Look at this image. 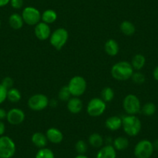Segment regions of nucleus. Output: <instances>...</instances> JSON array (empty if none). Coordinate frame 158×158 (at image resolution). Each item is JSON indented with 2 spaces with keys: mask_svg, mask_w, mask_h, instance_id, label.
I'll use <instances>...</instances> for the list:
<instances>
[{
  "mask_svg": "<svg viewBox=\"0 0 158 158\" xmlns=\"http://www.w3.org/2000/svg\"><path fill=\"white\" fill-rule=\"evenodd\" d=\"M68 110L72 114H77L81 112L83 109V103L78 97H72L68 101L67 104Z\"/></svg>",
  "mask_w": 158,
  "mask_h": 158,
  "instance_id": "14",
  "label": "nucleus"
},
{
  "mask_svg": "<svg viewBox=\"0 0 158 158\" xmlns=\"http://www.w3.org/2000/svg\"><path fill=\"white\" fill-rule=\"evenodd\" d=\"M153 143L148 139H142L136 144L134 147V155L136 158H150L153 155Z\"/></svg>",
  "mask_w": 158,
  "mask_h": 158,
  "instance_id": "7",
  "label": "nucleus"
},
{
  "mask_svg": "<svg viewBox=\"0 0 158 158\" xmlns=\"http://www.w3.org/2000/svg\"><path fill=\"white\" fill-rule=\"evenodd\" d=\"M1 84L7 89H10L13 88V84H14V81H13V78L10 77H5L2 80V82Z\"/></svg>",
  "mask_w": 158,
  "mask_h": 158,
  "instance_id": "32",
  "label": "nucleus"
},
{
  "mask_svg": "<svg viewBox=\"0 0 158 158\" xmlns=\"http://www.w3.org/2000/svg\"><path fill=\"white\" fill-rule=\"evenodd\" d=\"M153 77L156 81H158V66H156V68H154V70H153Z\"/></svg>",
  "mask_w": 158,
  "mask_h": 158,
  "instance_id": "37",
  "label": "nucleus"
},
{
  "mask_svg": "<svg viewBox=\"0 0 158 158\" xmlns=\"http://www.w3.org/2000/svg\"><path fill=\"white\" fill-rule=\"evenodd\" d=\"M102 99L106 102H109L112 101V99L115 97V92L114 90L110 87H106L102 90L101 92Z\"/></svg>",
  "mask_w": 158,
  "mask_h": 158,
  "instance_id": "26",
  "label": "nucleus"
},
{
  "mask_svg": "<svg viewBox=\"0 0 158 158\" xmlns=\"http://www.w3.org/2000/svg\"><path fill=\"white\" fill-rule=\"evenodd\" d=\"M46 136L48 138V140L54 144L60 143L64 139V135L62 132L54 127H51L47 130Z\"/></svg>",
  "mask_w": 158,
  "mask_h": 158,
  "instance_id": "13",
  "label": "nucleus"
},
{
  "mask_svg": "<svg viewBox=\"0 0 158 158\" xmlns=\"http://www.w3.org/2000/svg\"><path fill=\"white\" fill-rule=\"evenodd\" d=\"M119 28H120V31L126 36H133L136 32V27L134 24L128 20H125L121 23Z\"/></svg>",
  "mask_w": 158,
  "mask_h": 158,
  "instance_id": "21",
  "label": "nucleus"
},
{
  "mask_svg": "<svg viewBox=\"0 0 158 158\" xmlns=\"http://www.w3.org/2000/svg\"><path fill=\"white\" fill-rule=\"evenodd\" d=\"M132 81L133 83H135L136 85H142L145 82L146 77L143 73L139 72V71H136V72H133V75L131 77Z\"/></svg>",
  "mask_w": 158,
  "mask_h": 158,
  "instance_id": "31",
  "label": "nucleus"
},
{
  "mask_svg": "<svg viewBox=\"0 0 158 158\" xmlns=\"http://www.w3.org/2000/svg\"><path fill=\"white\" fill-rule=\"evenodd\" d=\"M153 148H154V150H158V139H156V140L154 141V143H153Z\"/></svg>",
  "mask_w": 158,
  "mask_h": 158,
  "instance_id": "40",
  "label": "nucleus"
},
{
  "mask_svg": "<svg viewBox=\"0 0 158 158\" xmlns=\"http://www.w3.org/2000/svg\"><path fill=\"white\" fill-rule=\"evenodd\" d=\"M7 116V112L2 108H0V120H3L5 118H6Z\"/></svg>",
  "mask_w": 158,
  "mask_h": 158,
  "instance_id": "35",
  "label": "nucleus"
},
{
  "mask_svg": "<svg viewBox=\"0 0 158 158\" xmlns=\"http://www.w3.org/2000/svg\"><path fill=\"white\" fill-rule=\"evenodd\" d=\"M129 145H130L129 139L127 137H124V136H118L115 139H114L113 142H112L113 147L116 150H118V151L127 150L128 148Z\"/></svg>",
  "mask_w": 158,
  "mask_h": 158,
  "instance_id": "20",
  "label": "nucleus"
},
{
  "mask_svg": "<svg viewBox=\"0 0 158 158\" xmlns=\"http://www.w3.org/2000/svg\"><path fill=\"white\" fill-rule=\"evenodd\" d=\"M35 158H55V156L52 150L44 147L39 149V150L36 152Z\"/></svg>",
  "mask_w": 158,
  "mask_h": 158,
  "instance_id": "27",
  "label": "nucleus"
},
{
  "mask_svg": "<svg viewBox=\"0 0 158 158\" xmlns=\"http://www.w3.org/2000/svg\"><path fill=\"white\" fill-rule=\"evenodd\" d=\"M34 34L36 37L40 40H46L49 39L51 36V27L48 24L40 21L39 23L35 26Z\"/></svg>",
  "mask_w": 158,
  "mask_h": 158,
  "instance_id": "12",
  "label": "nucleus"
},
{
  "mask_svg": "<svg viewBox=\"0 0 158 158\" xmlns=\"http://www.w3.org/2000/svg\"><path fill=\"white\" fill-rule=\"evenodd\" d=\"M10 5L15 10H19L23 6V0H10Z\"/></svg>",
  "mask_w": 158,
  "mask_h": 158,
  "instance_id": "34",
  "label": "nucleus"
},
{
  "mask_svg": "<svg viewBox=\"0 0 158 158\" xmlns=\"http://www.w3.org/2000/svg\"><path fill=\"white\" fill-rule=\"evenodd\" d=\"M68 87L73 97H80L85 92L87 82L82 76L76 75L70 79Z\"/></svg>",
  "mask_w": 158,
  "mask_h": 158,
  "instance_id": "4",
  "label": "nucleus"
},
{
  "mask_svg": "<svg viewBox=\"0 0 158 158\" xmlns=\"http://www.w3.org/2000/svg\"><path fill=\"white\" fill-rule=\"evenodd\" d=\"M130 64H131L133 69L136 70V71H139L145 66L146 58L143 54H137L133 56Z\"/></svg>",
  "mask_w": 158,
  "mask_h": 158,
  "instance_id": "22",
  "label": "nucleus"
},
{
  "mask_svg": "<svg viewBox=\"0 0 158 158\" xmlns=\"http://www.w3.org/2000/svg\"><path fill=\"white\" fill-rule=\"evenodd\" d=\"M123 106L127 115H136L141 111V103L139 98L133 94H129L124 98Z\"/></svg>",
  "mask_w": 158,
  "mask_h": 158,
  "instance_id": "6",
  "label": "nucleus"
},
{
  "mask_svg": "<svg viewBox=\"0 0 158 158\" xmlns=\"http://www.w3.org/2000/svg\"><path fill=\"white\" fill-rule=\"evenodd\" d=\"M74 158H89V157L85 154H77Z\"/></svg>",
  "mask_w": 158,
  "mask_h": 158,
  "instance_id": "41",
  "label": "nucleus"
},
{
  "mask_svg": "<svg viewBox=\"0 0 158 158\" xmlns=\"http://www.w3.org/2000/svg\"><path fill=\"white\" fill-rule=\"evenodd\" d=\"M134 69L131 64L126 60L115 63L111 68L112 77L117 81H127L131 78Z\"/></svg>",
  "mask_w": 158,
  "mask_h": 158,
  "instance_id": "1",
  "label": "nucleus"
},
{
  "mask_svg": "<svg viewBox=\"0 0 158 158\" xmlns=\"http://www.w3.org/2000/svg\"><path fill=\"white\" fill-rule=\"evenodd\" d=\"M71 94L70 92L68 85H64L60 89L58 92V98L63 102H67L71 98Z\"/></svg>",
  "mask_w": 158,
  "mask_h": 158,
  "instance_id": "29",
  "label": "nucleus"
},
{
  "mask_svg": "<svg viewBox=\"0 0 158 158\" xmlns=\"http://www.w3.org/2000/svg\"><path fill=\"white\" fill-rule=\"evenodd\" d=\"M31 141L33 145L39 149L46 147L48 142L46 134H44L40 132H36L33 133L31 136Z\"/></svg>",
  "mask_w": 158,
  "mask_h": 158,
  "instance_id": "17",
  "label": "nucleus"
},
{
  "mask_svg": "<svg viewBox=\"0 0 158 158\" xmlns=\"http://www.w3.org/2000/svg\"><path fill=\"white\" fill-rule=\"evenodd\" d=\"M10 2V0H0V7L6 6Z\"/></svg>",
  "mask_w": 158,
  "mask_h": 158,
  "instance_id": "38",
  "label": "nucleus"
},
{
  "mask_svg": "<svg viewBox=\"0 0 158 158\" xmlns=\"http://www.w3.org/2000/svg\"><path fill=\"white\" fill-rule=\"evenodd\" d=\"M6 132L5 123L2 120H0V136H3Z\"/></svg>",
  "mask_w": 158,
  "mask_h": 158,
  "instance_id": "36",
  "label": "nucleus"
},
{
  "mask_svg": "<svg viewBox=\"0 0 158 158\" xmlns=\"http://www.w3.org/2000/svg\"><path fill=\"white\" fill-rule=\"evenodd\" d=\"M57 19V14L54 10H47L41 14V20L42 22L45 23L47 24L54 23Z\"/></svg>",
  "mask_w": 158,
  "mask_h": 158,
  "instance_id": "23",
  "label": "nucleus"
},
{
  "mask_svg": "<svg viewBox=\"0 0 158 158\" xmlns=\"http://www.w3.org/2000/svg\"><path fill=\"white\" fill-rule=\"evenodd\" d=\"M0 27H1V20H0Z\"/></svg>",
  "mask_w": 158,
  "mask_h": 158,
  "instance_id": "42",
  "label": "nucleus"
},
{
  "mask_svg": "<svg viewBox=\"0 0 158 158\" xmlns=\"http://www.w3.org/2000/svg\"><path fill=\"white\" fill-rule=\"evenodd\" d=\"M24 21L21 15L13 13L9 18V24L13 30H20L23 27Z\"/></svg>",
  "mask_w": 158,
  "mask_h": 158,
  "instance_id": "19",
  "label": "nucleus"
},
{
  "mask_svg": "<svg viewBox=\"0 0 158 158\" xmlns=\"http://www.w3.org/2000/svg\"><path fill=\"white\" fill-rule=\"evenodd\" d=\"M104 49L108 55L111 57H115L119 51V47L115 40L109 39L105 44Z\"/></svg>",
  "mask_w": 158,
  "mask_h": 158,
  "instance_id": "18",
  "label": "nucleus"
},
{
  "mask_svg": "<svg viewBox=\"0 0 158 158\" xmlns=\"http://www.w3.org/2000/svg\"><path fill=\"white\" fill-rule=\"evenodd\" d=\"M49 101L47 95L44 94H35L30 97L27 105L31 110L39 112L45 109L49 106Z\"/></svg>",
  "mask_w": 158,
  "mask_h": 158,
  "instance_id": "8",
  "label": "nucleus"
},
{
  "mask_svg": "<svg viewBox=\"0 0 158 158\" xmlns=\"http://www.w3.org/2000/svg\"><path fill=\"white\" fill-rule=\"evenodd\" d=\"M22 95H21L20 92L17 89L12 88V89H8L7 92V99L13 103H16L20 101Z\"/></svg>",
  "mask_w": 158,
  "mask_h": 158,
  "instance_id": "25",
  "label": "nucleus"
},
{
  "mask_svg": "<svg viewBox=\"0 0 158 158\" xmlns=\"http://www.w3.org/2000/svg\"><path fill=\"white\" fill-rule=\"evenodd\" d=\"M7 92H8V89H6L0 83V104L3 103L7 99Z\"/></svg>",
  "mask_w": 158,
  "mask_h": 158,
  "instance_id": "33",
  "label": "nucleus"
},
{
  "mask_svg": "<svg viewBox=\"0 0 158 158\" xmlns=\"http://www.w3.org/2000/svg\"><path fill=\"white\" fill-rule=\"evenodd\" d=\"M106 127L110 131H116L123 127L122 118L117 115L109 117L106 120Z\"/></svg>",
  "mask_w": 158,
  "mask_h": 158,
  "instance_id": "16",
  "label": "nucleus"
},
{
  "mask_svg": "<svg viewBox=\"0 0 158 158\" xmlns=\"http://www.w3.org/2000/svg\"><path fill=\"white\" fill-rule=\"evenodd\" d=\"M68 36H69V34L66 29L62 28V27L57 28L53 33H51L49 38L50 43L54 49L60 51L68 42Z\"/></svg>",
  "mask_w": 158,
  "mask_h": 158,
  "instance_id": "3",
  "label": "nucleus"
},
{
  "mask_svg": "<svg viewBox=\"0 0 158 158\" xmlns=\"http://www.w3.org/2000/svg\"><path fill=\"white\" fill-rule=\"evenodd\" d=\"M95 158H116V150L112 145L102 146L99 148Z\"/></svg>",
  "mask_w": 158,
  "mask_h": 158,
  "instance_id": "15",
  "label": "nucleus"
},
{
  "mask_svg": "<svg viewBox=\"0 0 158 158\" xmlns=\"http://www.w3.org/2000/svg\"><path fill=\"white\" fill-rule=\"evenodd\" d=\"M25 118V112L19 108H13L7 112L6 119L11 125H20L24 122Z\"/></svg>",
  "mask_w": 158,
  "mask_h": 158,
  "instance_id": "11",
  "label": "nucleus"
},
{
  "mask_svg": "<svg viewBox=\"0 0 158 158\" xmlns=\"http://www.w3.org/2000/svg\"><path fill=\"white\" fill-rule=\"evenodd\" d=\"M49 106H51V107H56L57 106V100L52 99L51 101H49Z\"/></svg>",
  "mask_w": 158,
  "mask_h": 158,
  "instance_id": "39",
  "label": "nucleus"
},
{
  "mask_svg": "<svg viewBox=\"0 0 158 158\" xmlns=\"http://www.w3.org/2000/svg\"><path fill=\"white\" fill-rule=\"evenodd\" d=\"M89 143L94 148H101L104 144V139L98 133H94L89 136Z\"/></svg>",
  "mask_w": 158,
  "mask_h": 158,
  "instance_id": "24",
  "label": "nucleus"
},
{
  "mask_svg": "<svg viewBox=\"0 0 158 158\" xmlns=\"http://www.w3.org/2000/svg\"><path fill=\"white\" fill-rule=\"evenodd\" d=\"M75 150L78 154H85L88 150V144L83 139H79L75 143Z\"/></svg>",
  "mask_w": 158,
  "mask_h": 158,
  "instance_id": "30",
  "label": "nucleus"
},
{
  "mask_svg": "<svg viewBox=\"0 0 158 158\" xmlns=\"http://www.w3.org/2000/svg\"><path fill=\"white\" fill-rule=\"evenodd\" d=\"M16 143L8 136H0V158H12L16 153Z\"/></svg>",
  "mask_w": 158,
  "mask_h": 158,
  "instance_id": "5",
  "label": "nucleus"
},
{
  "mask_svg": "<svg viewBox=\"0 0 158 158\" xmlns=\"http://www.w3.org/2000/svg\"><path fill=\"white\" fill-rule=\"evenodd\" d=\"M143 114L147 116H151L154 115L156 111V107L154 103L153 102H147L144 104V106L141 108Z\"/></svg>",
  "mask_w": 158,
  "mask_h": 158,
  "instance_id": "28",
  "label": "nucleus"
},
{
  "mask_svg": "<svg viewBox=\"0 0 158 158\" xmlns=\"http://www.w3.org/2000/svg\"><path fill=\"white\" fill-rule=\"evenodd\" d=\"M86 109L90 116L98 117L106 111V102L100 98H93L89 102Z\"/></svg>",
  "mask_w": 158,
  "mask_h": 158,
  "instance_id": "10",
  "label": "nucleus"
},
{
  "mask_svg": "<svg viewBox=\"0 0 158 158\" xmlns=\"http://www.w3.org/2000/svg\"><path fill=\"white\" fill-rule=\"evenodd\" d=\"M122 127L126 134L132 137L139 134L142 128V123L138 117L133 115H127L122 117Z\"/></svg>",
  "mask_w": 158,
  "mask_h": 158,
  "instance_id": "2",
  "label": "nucleus"
},
{
  "mask_svg": "<svg viewBox=\"0 0 158 158\" xmlns=\"http://www.w3.org/2000/svg\"><path fill=\"white\" fill-rule=\"evenodd\" d=\"M22 17L24 23L29 26H36L41 20V13L36 8L33 6H27L22 12Z\"/></svg>",
  "mask_w": 158,
  "mask_h": 158,
  "instance_id": "9",
  "label": "nucleus"
}]
</instances>
